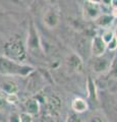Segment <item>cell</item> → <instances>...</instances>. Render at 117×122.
I'll list each match as a JSON object with an SVG mask.
<instances>
[{
  "label": "cell",
  "mask_w": 117,
  "mask_h": 122,
  "mask_svg": "<svg viewBox=\"0 0 117 122\" xmlns=\"http://www.w3.org/2000/svg\"><path fill=\"white\" fill-rule=\"evenodd\" d=\"M34 71V68L22 64L7 56L0 57V73L6 76H27Z\"/></svg>",
  "instance_id": "1"
},
{
  "label": "cell",
  "mask_w": 117,
  "mask_h": 122,
  "mask_svg": "<svg viewBox=\"0 0 117 122\" xmlns=\"http://www.w3.org/2000/svg\"><path fill=\"white\" fill-rule=\"evenodd\" d=\"M44 25L48 29H54L59 24V13L57 10H55L53 7H50L46 10L43 16Z\"/></svg>",
  "instance_id": "2"
},
{
  "label": "cell",
  "mask_w": 117,
  "mask_h": 122,
  "mask_svg": "<svg viewBox=\"0 0 117 122\" xmlns=\"http://www.w3.org/2000/svg\"><path fill=\"white\" fill-rule=\"evenodd\" d=\"M84 11H85L86 16L90 18V20H97L98 17L101 15V7H100V4H98V2L86 1L85 3Z\"/></svg>",
  "instance_id": "3"
},
{
  "label": "cell",
  "mask_w": 117,
  "mask_h": 122,
  "mask_svg": "<svg viewBox=\"0 0 117 122\" xmlns=\"http://www.w3.org/2000/svg\"><path fill=\"white\" fill-rule=\"evenodd\" d=\"M27 45H28L29 50L31 52H37L40 49V47H41L39 36H38L37 30H36L35 26H34L33 25L30 26V29H29V35H28Z\"/></svg>",
  "instance_id": "4"
},
{
  "label": "cell",
  "mask_w": 117,
  "mask_h": 122,
  "mask_svg": "<svg viewBox=\"0 0 117 122\" xmlns=\"http://www.w3.org/2000/svg\"><path fill=\"white\" fill-rule=\"evenodd\" d=\"M106 48H107L106 44L104 43V41L102 40V38L100 36H97L93 39L92 52H93V55L96 56L97 58L102 57V55H103L105 53V51H106Z\"/></svg>",
  "instance_id": "5"
},
{
  "label": "cell",
  "mask_w": 117,
  "mask_h": 122,
  "mask_svg": "<svg viewBox=\"0 0 117 122\" xmlns=\"http://www.w3.org/2000/svg\"><path fill=\"white\" fill-rule=\"evenodd\" d=\"M5 50L7 54L11 56L12 58L20 59L24 55V49L21 47V44H20L18 42H12L10 44H7Z\"/></svg>",
  "instance_id": "6"
},
{
  "label": "cell",
  "mask_w": 117,
  "mask_h": 122,
  "mask_svg": "<svg viewBox=\"0 0 117 122\" xmlns=\"http://www.w3.org/2000/svg\"><path fill=\"white\" fill-rule=\"evenodd\" d=\"M0 89L2 90V92H4L6 95H12L16 94L18 91V87L16 86V83L12 81H4L0 83Z\"/></svg>",
  "instance_id": "7"
},
{
  "label": "cell",
  "mask_w": 117,
  "mask_h": 122,
  "mask_svg": "<svg viewBox=\"0 0 117 122\" xmlns=\"http://www.w3.org/2000/svg\"><path fill=\"white\" fill-rule=\"evenodd\" d=\"M71 107L76 113H84L89 108L88 103L81 98H75L71 103Z\"/></svg>",
  "instance_id": "8"
},
{
  "label": "cell",
  "mask_w": 117,
  "mask_h": 122,
  "mask_svg": "<svg viewBox=\"0 0 117 122\" xmlns=\"http://www.w3.org/2000/svg\"><path fill=\"white\" fill-rule=\"evenodd\" d=\"M110 67V63L107 59L99 57L95 62H94V70L96 72H104Z\"/></svg>",
  "instance_id": "9"
},
{
  "label": "cell",
  "mask_w": 117,
  "mask_h": 122,
  "mask_svg": "<svg viewBox=\"0 0 117 122\" xmlns=\"http://www.w3.org/2000/svg\"><path fill=\"white\" fill-rule=\"evenodd\" d=\"M25 110H27V113L31 114V115H35L39 112V103L37 100H34V99H30L25 102Z\"/></svg>",
  "instance_id": "10"
},
{
  "label": "cell",
  "mask_w": 117,
  "mask_h": 122,
  "mask_svg": "<svg viewBox=\"0 0 117 122\" xmlns=\"http://www.w3.org/2000/svg\"><path fill=\"white\" fill-rule=\"evenodd\" d=\"M69 63L71 64V66H72V68L75 71L81 72L82 70V62H81V60L78 58L76 55H72L70 57Z\"/></svg>",
  "instance_id": "11"
},
{
  "label": "cell",
  "mask_w": 117,
  "mask_h": 122,
  "mask_svg": "<svg viewBox=\"0 0 117 122\" xmlns=\"http://www.w3.org/2000/svg\"><path fill=\"white\" fill-rule=\"evenodd\" d=\"M112 18L109 16V15H106V14H101L99 17H98V20H97V21H98V24H99L100 25H102V26H106V25H109L111 24V20Z\"/></svg>",
  "instance_id": "12"
},
{
  "label": "cell",
  "mask_w": 117,
  "mask_h": 122,
  "mask_svg": "<svg viewBox=\"0 0 117 122\" xmlns=\"http://www.w3.org/2000/svg\"><path fill=\"white\" fill-rule=\"evenodd\" d=\"M113 37H114V34H113L112 32H110V30H107V32H105L103 34V36H102V40L104 41V43L106 44V46L110 43L111 40L113 39Z\"/></svg>",
  "instance_id": "13"
},
{
  "label": "cell",
  "mask_w": 117,
  "mask_h": 122,
  "mask_svg": "<svg viewBox=\"0 0 117 122\" xmlns=\"http://www.w3.org/2000/svg\"><path fill=\"white\" fill-rule=\"evenodd\" d=\"M5 102L8 103V104H12L15 105L18 103V97L16 94H12V95H7L5 98Z\"/></svg>",
  "instance_id": "14"
},
{
  "label": "cell",
  "mask_w": 117,
  "mask_h": 122,
  "mask_svg": "<svg viewBox=\"0 0 117 122\" xmlns=\"http://www.w3.org/2000/svg\"><path fill=\"white\" fill-rule=\"evenodd\" d=\"M20 122H33V116L27 112H22L20 114Z\"/></svg>",
  "instance_id": "15"
},
{
  "label": "cell",
  "mask_w": 117,
  "mask_h": 122,
  "mask_svg": "<svg viewBox=\"0 0 117 122\" xmlns=\"http://www.w3.org/2000/svg\"><path fill=\"white\" fill-rule=\"evenodd\" d=\"M8 122H20V114L11 113L8 117Z\"/></svg>",
  "instance_id": "16"
},
{
  "label": "cell",
  "mask_w": 117,
  "mask_h": 122,
  "mask_svg": "<svg viewBox=\"0 0 117 122\" xmlns=\"http://www.w3.org/2000/svg\"><path fill=\"white\" fill-rule=\"evenodd\" d=\"M107 47L110 49V50H115V49L117 48V38L114 36L113 37V39L111 40V42L107 45Z\"/></svg>",
  "instance_id": "17"
},
{
  "label": "cell",
  "mask_w": 117,
  "mask_h": 122,
  "mask_svg": "<svg viewBox=\"0 0 117 122\" xmlns=\"http://www.w3.org/2000/svg\"><path fill=\"white\" fill-rule=\"evenodd\" d=\"M67 122H81V119L77 115H70L67 119Z\"/></svg>",
  "instance_id": "18"
},
{
  "label": "cell",
  "mask_w": 117,
  "mask_h": 122,
  "mask_svg": "<svg viewBox=\"0 0 117 122\" xmlns=\"http://www.w3.org/2000/svg\"><path fill=\"white\" fill-rule=\"evenodd\" d=\"M88 122H104V121L102 120V118L99 116H93L90 118Z\"/></svg>",
  "instance_id": "19"
},
{
  "label": "cell",
  "mask_w": 117,
  "mask_h": 122,
  "mask_svg": "<svg viewBox=\"0 0 117 122\" xmlns=\"http://www.w3.org/2000/svg\"><path fill=\"white\" fill-rule=\"evenodd\" d=\"M112 75L114 77H117V63L115 64V66L113 67V70H112Z\"/></svg>",
  "instance_id": "20"
},
{
  "label": "cell",
  "mask_w": 117,
  "mask_h": 122,
  "mask_svg": "<svg viewBox=\"0 0 117 122\" xmlns=\"http://www.w3.org/2000/svg\"><path fill=\"white\" fill-rule=\"evenodd\" d=\"M112 15L114 17H117V6H114L112 9Z\"/></svg>",
  "instance_id": "21"
}]
</instances>
